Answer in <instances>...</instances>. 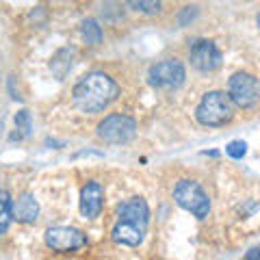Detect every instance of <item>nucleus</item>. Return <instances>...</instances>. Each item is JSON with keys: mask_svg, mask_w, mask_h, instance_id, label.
<instances>
[{"mask_svg": "<svg viewBox=\"0 0 260 260\" xmlns=\"http://www.w3.org/2000/svg\"><path fill=\"white\" fill-rule=\"evenodd\" d=\"M80 35H83V42L87 46H98L102 44V28L98 26L95 20H83V24H80Z\"/></svg>", "mask_w": 260, "mask_h": 260, "instance_id": "14", "label": "nucleus"}, {"mask_svg": "<svg viewBox=\"0 0 260 260\" xmlns=\"http://www.w3.org/2000/svg\"><path fill=\"white\" fill-rule=\"evenodd\" d=\"M195 117L202 126H225L232 119V100L223 91H208L195 109Z\"/></svg>", "mask_w": 260, "mask_h": 260, "instance_id": "2", "label": "nucleus"}, {"mask_svg": "<svg viewBox=\"0 0 260 260\" xmlns=\"http://www.w3.org/2000/svg\"><path fill=\"white\" fill-rule=\"evenodd\" d=\"M37 215H39V204L30 193H24L22 198L13 204V219H18L20 223L37 221Z\"/></svg>", "mask_w": 260, "mask_h": 260, "instance_id": "12", "label": "nucleus"}, {"mask_svg": "<svg viewBox=\"0 0 260 260\" xmlns=\"http://www.w3.org/2000/svg\"><path fill=\"white\" fill-rule=\"evenodd\" d=\"M256 24H258V30H260V13L256 15Z\"/></svg>", "mask_w": 260, "mask_h": 260, "instance_id": "21", "label": "nucleus"}, {"mask_svg": "<svg viewBox=\"0 0 260 260\" xmlns=\"http://www.w3.org/2000/svg\"><path fill=\"white\" fill-rule=\"evenodd\" d=\"M46 245L54 251H74L87 245V237L76 228L56 225L46 232Z\"/></svg>", "mask_w": 260, "mask_h": 260, "instance_id": "7", "label": "nucleus"}, {"mask_svg": "<svg viewBox=\"0 0 260 260\" xmlns=\"http://www.w3.org/2000/svg\"><path fill=\"white\" fill-rule=\"evenodd\" d=\"M174 200H176L178 206L189 210V213L195 215L198 219H204L210 213V200H208L206 191L193 180H180L178 182L176 189H174Z\"/></svg>", "mask_w": 260, "mask_h": 260, "instance_id": "3", "label": "nucleus"}, {"mask_svg": "<svg viewBox=\"0 0 260 260\" xmlns=\"http://www.w3.org/2000/svg\"><path fill=\"white\" fill-rule=\"evenodd\" d=\"M130 9L143 15H156L160 13V0H128Z\"/></svg>", "mask_w": 260, "mask_h": 260, "instance_id": "17", "label": "nucleus"}, {"mask_svg": "<svg viewBox=\"0 0 260 260\" xmlns=\"http://www.w3.org/2000/svg\"><path fill=\"white\" fill-rule=\"evenodd\" d=\"M117 219H126L137 225H141L148 230V221H150V208L145 204L143 198H130L126 204H121L117 210Z\"/></svg>", "mask_w": 260, "mask_h": 260, "instance_id": "11", "label": "nucleus"}, {"mask_svg": "<svg viewBox=\"0 0 260 260\" xmlns=\"http://www.w3.org/2000/svg\"><path fill=\"white\" fill-rule=\"evenodd\" d=\"M11 219H13V204H11V198L5 189H0V234H5L11 225Z\"/></svg>", "mask_w": 260, "mask_h": 260, "instance_id": "15", "label": "nucleus"}, {"mask_svg": "<svg viewBox=\"0 0 260 260\" xmlns=\"http://www.w3.org/2000/svg\"><path fill=\"white\" fill-rule=\"evenodd\" d=\"M225 154L230 158H243L247 154V143L245 141H230L225 145Z\"/></svg>", "mask_w": 260, "mask_h": 260, "instance_id": "18", "label": "nucleus"}, {"mask_svg": "<svg viewBox=\"0 0 260 260\" xmlns=\"http://www.w3.org/2000/svg\"><path fill=\"white\" fill-rule=\"evenodd\" d=\"M148 80L156 89H178L184 83V65L178 59H165L152 65Z\"/></svg>", "mask_w": 260, "mask_h": 260, "instance_id": "6", "label": "nucleus"}, {"mask_svg": "<svg viewBox=\"0 0 260 260\" xmlns=\"http://www.w3.org/2000/svg\"><path fill=\"white\" fill-rule=\"evenodd\" d=\"M15 130H18V133L11 135V141H22L24 137L30 135L32 119H30V113L28 111H20L18 115H15Z\"/></svg>", "mask_w": 260, "mask_h": 260, "instance_id": "16", "label": "nucleus"}, {"mask_svg": "<svg viewBox=\"0 0 260 260\" xmlns=\"http://www.w3.org/2000/svg\"><path fill=\"white\" fill-rule=\"evenodd\" d=\"M189 59L195 70L215 72L219 65H221V52H219V48L213 42H208V39H198V42L191 46Z\"/></svg>", "mask_w": 260, "mask_h": 260, "instance_id": "8", "label": "nucleus"}, {"mask_svg": "<svg viewBox=\"0 0 260 260\" xmlns=\"http://www.w3.org/2000/svg\"><path fill=\"white\" fill-rule=\"evenodd\" d=\"M195 15H198V9H195V7H184L182 13L178 15V24H180V26H186V24H189Z\"/></svg>", "mask_w": 260, "mask_h": 260, "instance_id": "19", "label": "nucleus"}, {"mask_svg": "<svg viewBox=\"0 0 260 260\" xmlns=\"http://www.w3.org/2000/svg\"><path fill=\"white\" fill-rule=\"evenodd\" d=\"M102 200H104V191L102 184L95 180H89L83 189H80V213L87 219H95L102 213Z\"/></svg>", "mask_w": 260, "mask_h": 260, "instance_id": "9", "label": "nucleus"}, {"mask_svg": "<svg viewBox=\"0 0 260 260\" xmlns=\"http://www.w3.org/2000/svg\"><path fill=\"white\" fill-rule=\"evenodd\" d=\"M74 54L76 50L74 48H63V50H59L54 56H52V61H50V70H52V74L63 80L65 74L72 70V61H74Z\"/></svg>", "mask_w": 260, "mask_h": 260, "instance_id": "13", "label": "nucleus"}, {"mask_svg": "<svg viewBox=\"0 0 260 260\" xmlns=\"http://www.w3.org/2000/svg\"><path fill=\"white\" fill-rule=\"evenodd\" d=\"M228 95H230L232 104H237L239 109L243 111L254 109L260 100L258 80L251 74H247V72H237L228 83Z\"/></svg>", "mask_w": 260, "mask_h": 260, "instance_id": "5", "label": "nucleus"}, {"mask_svg": "<svg viewBox=\"0 0 260 260\" xmlns=\"http://www.w3.org/2000/svg\"><path fill=\"white\" fill-rule=\"evenodd\" d=\"M113 241L119 243V245H128V247H137L143 243L145 237V228L137 225L133 221H126V219H117L115 228H113Z\"/></svg>", "mask_w": 260, "mask_h": 260, "instance_id": "10", "label": "nucleus"}, {"mask_svg": "<svg viewBox=\"0 0 260 260\" xmlns=\"http://www.w3.org/2000/svg\"><path fill=\"white\" fill-rule=\"evenodd\" d=\"M247 260H258L260 258V249L256 247V249H251V251H247V256H245Z\"/></svg>", "mask_w": 260, "mask_h": 260, "instance_id": "20", "label": "nucleus"}, {"mask_svg": "<svg viewBox=\"0 0 260 260\" xmlns=\"http://www.w3.org/2000/svg\"><path fill=\"white\" fill-rule=\"evenodd\" d=\"M119 95V87L104 72H91L76 83L72 98L78 111L83 113H100Z\"/></svg>", "mask_w": 260, "mask_h": 260, "instance_id": "1", "label": "nucleus"}, {"mask_svg": "<svg viewBox=\"0 0 260 260\" xmlns=\"http://www.w3.org/2000/svg\"><path fill=\"white\" fill-rule=\"evenodd\" d=\"M137 135V124L128 115H109L98 124V139L107 145L130 143Z\"/></svg>", "mask_w": 260, "mask_h": 260, "instance_id": "4", "label": "nucleus"}]
</instances>
